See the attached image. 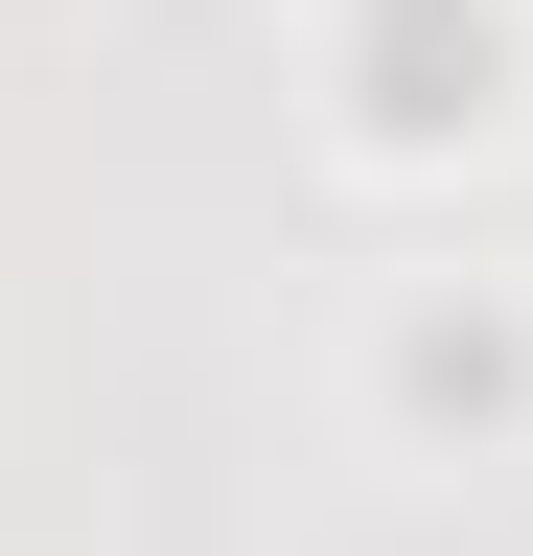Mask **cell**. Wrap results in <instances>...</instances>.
Instances as JSON below:
<instances>
[{
  "instance_id": "6da1fadb",
  "label": "cell",
  "mask_w": 533,
  "mask_h": 556,
  "mask_svg": "<svg viewBox=\"0 0 533 556\" xmlns=\"http://www.w3.org/2000/svg\"><path fill=\"white\" fill-rule=\"evenodd\" d=\"M325 116H348V163H487L533 116V24L510 0H325Z\"/></svg>"
},
{
  "instance_id": "7a4b0ae2",
  "label": "cell",
  "mask_w": 533,
  "mask_h": 556,
  "mask_svg": "<svg viewBox=\"0 0 533 556\" xmlns=\"http://www.w3.org/2000/svg\"><path fill=\"white\" fill-rule=\"evenodd\" d=\"M371 417L418 464H510L533 441V278H394L371 302Z\"/></svg>"
}]
</instances>
